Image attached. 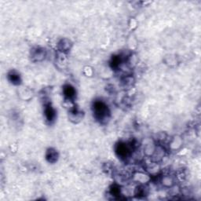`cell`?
I'll return each instance as SVG.
<instances>
[{"label":"cell","instance_id":"6da1fadb","mask_svg":"<svg viewBox=\"0 0 201 201\" xmlns=\"http://www.w3.org/2000/svg\"><path fill=\"white\" fill-rule=\"evenodd\" d=\"M94 112L95 116L98 120H104V119L107 118L108 114H109V110H108V107L105 103L101 102V101H97L94 104Z\"/></svg>","mask_w":201,"mask_h":201},{"label":"cell","instance_id":"7a4b0ae2","mask_svg":"<svg viewBox=\"0 0 201 201\" xmlns=\"http://www.w3.org/2000/svg\"><path fill=\"white\" fill-rule=\"evenodd\" d=\"M130 151L131 148L126 143H120L116 149V153H118L120 158H127L130 154Z\"/></svg>","mask_w":201,"mask_h":201},{"label":"cell","instance_id":"3957f363","mask_svg":"<svg viewBox=\"0 0 201 201\" xmlns=\"http://www.w3.org/2000/svg\"><path fill=\"white\" fill-rule=\"evenodd\" d=\"M64 96H65L67 98L71 100V99H72L73 97H75V94H76V90H75V89L73 88L72 87L68 85L64 87Z\"/></svg>","mask_w":201,"mask_h":201},{"label":"cell","instance_id":"277c9868","mask_svg":"<svg viewBox=\"0 0 201 201\" xmlns=\"http://www.w3.org/2000/svg\"><path fill=\"white\" fill-rule=\"evenodd\" d=\"M45 116L47 120H50V121H51V120H53L54 119V117H55V111H54V109L51 106L47 105L46 107Z\"/></svg>","mask_w":201,"mask_h":201},{"label":"cell","instance_id":"5b68a950","mask_svg":"<svg viewBox=\"0 0 201 201\" xmlns=\"http://www.w3.org/2000/svg\"><path fill=\"white\" fill-rule=\"evenodd\" d=\"M174 179L170 177V175H166L163 177L161 179V183L165 187H172L174 185Z\"/></svg>","mask_w":201,"mask_h":201},{"label":"cell","instance_id":"8992f818","mask_svg":"<svg viewBox=\"0 0 201 201\" xmlns=\"http://www.w3.org/2000/svg\"><path fill=\"white\" fill-rule=\"evenodd\" d=\"M45 52H44V50H39V49H36V50L33 52V55L32 57L35 58L36 61H41L45 57Z\"/></svg>","mask_w":201,"mask_h":201},{"label":"cell","instance_id":"52a82bcc","mask_svg":"<svg viewBox=\"0 0 201 201\" xmlns=\"http://www.w3.org/2000/svg\"><path fill=\"white\" fill-rule=\"evenodd\" d=\"M47 160H48L50 162H51V163H53V162H55L57 159V152H56L55 150H54V149H50V150L47 152Z\"/></svg>","mask_w":201,"mask_h":201},{"label":"cell","instance_id":"ba28073f","mask_svg":"<svg viewBox=\"0 0 201 201\" xmlns=\"http://www.w3.org/2000/svg\"><path fill=\"white\" fill-rule=\"evenodd\" d=\"M64 43V45L63 44H60V47H61V51H65V50H68V49L70 48V42L68 41V39H64L61 41Z\"/></svg>","mask_w":201,"mask_h":201},{"label":"cell","instance_id":"9c48e42d","mask_svg":"<svg viewBox=\"0 0 201 201\" xmlns=\"http://www.w3.org/2000/svg\"><path fill=\"white\" fill-rule=\"evenodd\" d=\"M9 77H10V81L12 82V83H17V82H18L20 80L19 76H18V75H17V74H14V73L10 75Z\"/></svg>","mask_w":201,"mask_h":201}]
</instances>
